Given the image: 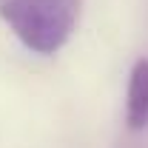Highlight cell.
<instances>
[{
  "mask_svg": "<svg viewBox=\"0 0 148 148\" xmlns=\"http://www.w3.org/2000/svg\"><path fill=\"white\" fill-rule=\"evenodd\" d=\"M0 14L37 51H54L69 34V0H9Z\"/></svg>",
  "mask_w": 148,
  "mask_h": 148,
  "instance_id": "1",
  "label": "cell"
},
{
  "mask_svg": "<svg viewBox=\"0 0 148 148\" xmlns=\"http://www.w3.org/2000/svg\"><path fill=\"white\" fill-rule=\"evenodd\" d=\"M148 123V60H140L134 66L128 86V125L143 128Z\"/></svg>",
  "mask_w": 148,
  "mask_h": 148,
  "instance_id": "2",
  "label": "cell"
}]
</instances>
